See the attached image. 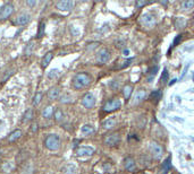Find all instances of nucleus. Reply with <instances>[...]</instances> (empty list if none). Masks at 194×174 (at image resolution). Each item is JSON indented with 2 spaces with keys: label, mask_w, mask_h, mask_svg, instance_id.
I'll list each match as a JSON object with an SVG mask.
<instances>
[{
  "label": "nucleus",
  "mask_w": 194,
  "mask_h": 174,
  "mask_svg": "<svg viewBox=\"0 0 194 174\" xmlns=\"http://www.w3.org/2000/svg\"><path fill=\"white\" fill-rule=\"evenodd\" d=\"M91 82L92 79H91L90 75H87V72H78L73 78V87L75 89L85 88L91 84Z\"/></svg>",
  "instance_id": "f257e3e1"
},
{
  "label": "nucleus",
  "mask_w": 194,
  "mask_h": 174,
  "mask_svg": "<svg viewBox=\"0 0 194 174\" xmlns=\"http://www.w3.org/2000/svg\"><path fill=\"white\" fill-rule=\"evenodd\" d=\"M45 146L47 149L54 152L58 151L60 147V138L57 135H48L45 139Z\"/></svg>",
  "instance_id": "f03ea898"
},
{
  "label": "nucleus",
  "mask_w": 194,
  "mask_h": 174,
  "mask_svg": "<svg viewBox=\"0 0 194 174\" xmlns=\"http://www.w3.org/2000/svg\"><path fill=\"white\" fill-rule=\"evenodd\" d=\"M150 154L155 157V159H160L164 155V148L161 147V145L158 144L157 142H151L148 146Z\"/></svg>",
  "instance_id": "7ed1b4c3"
},
{
  "label": "nucleus",
  "mask_w": 194,
  "mask_h": 174,
  "mask_svg": "<svg viewBox=\"0 0 194 174\" xmlns=\"http://www.w3.org/2000/svg\"><path fill=\"white\" fill-rule=\"evenodd\" d=\"M140 23L142 26L146 27V28H152L157 23V19L152 14H144V15L141 16Z\"/></svg>",
  "instance_id": "20e7f679"
},
{
  "label": "nucleus",
  "mask_w": 194,
  "mask_h": 174,
  "mask_svg": "<svg viewBox=\"0 0 194 174\" xmlns=\"http://www.w3.org/2000/svg\"><path fill=\"white\" fill-rule=\"evenodd\" d=\"M122 106V102L119 98H111V100L107 101L103 105V111L106 112H113V111H117L118 109H120Z\"/></svg>",
  "instance_id": "39448f33"
},
{
  "label": "nucleus",
  "mask_w": 194,
  "mask_h": 174,
  "mask_svg": "<svg viewBox=\"0 0 194 174\" xmlns=\"http://www.w3.org/2000/svg\"><path fill=\"white\" fill-rule=\"evenodd\" d=\"M103 142H105L107 146L109 147H113V146H117V145L120 142V135L119 132H113L109 133L103 139Z\"/></svg>",
  "instance_id": "423d86ee"
},
{
  "label": "nucleus",
  "mask_w": 194,
  "mask_h": 174,
  "mask_svg": "<svg viewBox=\"0 0 194 174\" xmlns=\"http://www.w3.org/2000/svg\"><path fill=\"white\" fill-rule=\"evenodd\" d=\"M81 102H82V105H83L85 109H92L93 106H94V104H96V97H94L91 93H87V94L82 97Z\"/></svg>",
  "instance_id": "0eeeda50"
},
{
  "label": "nucleus",
  "mask_w": 194,
  "mask_h": 174,
  "mask_svg": "<svg viewBox=\"0 0 194 174\" xmlns=\"http://www.w3.org/2000/svg\"><path fill=\"white\" fill-rule=\"evenodd\" d=\"M56 7L57 9H59L61 12H69L74 7V1H72V0H60L57 2Z\"/></svg>",
  "instance_id": "6e6552de"
},
{
  "label": "nucleus",
  "mask_w": 194,
  "mask_h": 174,
  "mask_svg": "<svg viewBox=\"0 0 194 174\" xmlns=\"http://www.w3.org/2000/svg\"><path fill=\"white\" fill-rule=\"evenodd\" d=\"M109 59H110V52L107 49H101L97 53V62L100 65H103V63L108 62Z\"/></svg>",
  "instance_id": "1a4fd4ad"
},
{
  "label": "nucleus",
  "mask_w": 194,
  "mask_h": 174,
  "mask_svg": "<svg viewBox=\"0 0 194 174\" xmlns=\"http://www.w3.org/2000/svg\"><path fill=\"white\" fill-rule=\"evenodd\" d=\"M14 12V7L10 3H6L5 6L0 8V19H6L12 15Z\"/></svg>",
  "instance_id": "9d476101"
},
{
  "label": "nucleus",
  "mask_w": 194,
  "mask_h": 174,
  "mask_svg": "<svg viewBox=\"0 0 194 174\" xmlns=\"http://www.w3.org/2000/svg\"><path fill=\"white\" fill-rule=\"evenodd\" d=\"M94 154V149L92 147H80L76 149V155L80 157H84V156H92Z\"/></svg>",
  "instance_id": "9b49d317"
},
{
  "label": "nucleus",
  "mask_w": 194,
  "mask_h": 174,
  "mask_svg": "<svg viewBox=\"0 0 194 174\" xmlns=\"http://www.w3.org/2000/svg\"><path fill=\"white\" fill-rule=\"evenodd\" d=\"M124 168L127 172H134L136 170V163L133 157H126L124 159Z\"/></svg>",
  "instance_id": "f8f14e48"
},
{
  "label": "nucleus",
  "mask_w": 194,
  "mask_h": 174,
  "mask_svg": "<svg viewBox=\"0 0 194 174\" xmlns=\"http://www.w3.org/2000/svg\"><path fill=\"white\" fill-rule=\"evenodd\" d=\"M31 19V16L29 14H21V15H18L16 17V21L15 23L17 25H26Z\"/></svg>",
  "instance_id": "ddd939ff"
},
{
  "label": "nucleus",
  "mask_w": 194,
  "mask_h": 174,
  "mask_svg": "<svg viewBox=\"0 0 194 174\" xmlns=\"http://www.w3.org/2000/svg\"><path fill=\"white\" fill-rule=\"evenodd\" d=\"M59 96H60V89L58 87H51L48 91L49 100H58Z\"/></svg>",
  "instance_id": "4468645a"
},
{
  "label": "nucleus",
  "mask_w": 194,
  "mask_h": 174,
  "mask_svg": "<svg viewBox=\"0 0 194 174\" xmlns=\"http://www.w3.org/2000/svg\"><path fill=\"white\" fill-rule=\"evenodd\" d=\"M81 132L84 136H90V135H92V133L96 132V129H94V127L91 126V124H84L83 127L81 128Z\"/></svg>",
  "instance_id": "2eb2a0df"
},
{
  "label": "nucleus",
  "mask_w": 194,
  "mask_h": 174,
  "mask_svg": "<svg viewBox=\"0 0 194 174\" xmlns=\"http://www.w3.org/2000/svg\"><path fill=\"white\" fill-rule=\"evenodd\" d=\"M116 119L115 118H109V119H107V120H105V121L102 122V128L103 129H107V130H109V129H113L115 126H116Z\"/></svg>",
  "instance_id": "dca6fc26"
},
{
  "label": "nucleus",
  "mask_w": 194,
  "mask_h": 174,
  "mask_svg": "<svg viewBox=\"0 0 194 174\" xmlns=\"http://www.w3.org/2000/svg\"><path fill=\"white\" fill-rule=\"evenodd\" d=\"M52 58H54V53L52 52L45 53V57H43V59H42V67H43V68H47L49 66V63L51 62V60H52Z\"/></svg>",
  "instance_id": "f3484780"
},
{
  "label": "nucleus",
  "mask_w": 194,
  "mask_h": 174,
  "mask_svg": "<svg viewBox=\"0 0 194 174\" xmlns=\"http://www.w3.org/2000/svg\"><path fill=\"white\" fill-rule=\"evenodd\" d=\"M132 92H133V86L129 85V84H127V85H125L123 87L122 93H123V95H124V98H125V100H128V98L131 97Z\"/></svg>",
  "instance_id": "a211bd4d"
},
{
  "label": "nucleus",
  "mask_w": 194,
  "mask_h": 174,
  "mask_svg": "<svg viewBox=\"0 0 194 174\" xmlns=\"http://www.w3.org/2000/svg\"><path fill=\"white\" fill-rule=\"evenodd\" d=\"M21 136H22V131H21V130H19V129L14 130V131H13V132L8 136V142H16L17 139L21 138Z\"/></svg>",
  "instance_id": "6ab92c4d"
},
{
  "label": "nucleus",
  "mask_w": 194,
  "mask_h": 174,
  "mask_svg": "<svg viewBox=\"0 0 194 174\" xmlns=\"http://www.w3.org/2000/svg\"><path fill=\"white\" fill-rule=\"evenodd\" d=\"M146 96V92L144 91V89H139L138 92H136V94H135V103H140V102H142V101L145 98Z\"/></svg>",
  "instance_id": "aec40b11"
},
{
  "label": "nucleus",
  "mask_w": 194,
  "mask_h": 174,
  "mask_svg": "<svg viewBox=\"0 0 194 174\" xmlns=\"http://www.w3.org/2000/svg\"><path fill=\"white\" fill-rule=\"evenodd\" d=\"M170 166H171V163H170V157H168V159H166L165 163L161 165V168H160V171H159L158 174H166L170 170Z\"/></svg>",
  "instance_id": "412c9836"
},
{
  "label": "nucleus",
  "mask_w": 194,
  "mask_h": 174,
  "mask_svg": "<svg viewBox=\"0 0 194 174\" xmlns=\"http://www.w3.org/2000/svg\"><path fill=\"white\" fill-rule=\"evenodd\" d=\"M194 7V1L193 0H185V1H182L181 2V8L183 10H191Z\"/></svg>",
  "instance_id": "4be33fe9"
},
{
  "label": "nucleus",
  "mask_w": 194,
  "mask_h": 174,
  "mask_svg": "<svg viewBox=\"0 0 194 174\" xmlns=\"http://www.w3.org/2000/svg\"><path fill=\"white\" fill-rule=\"evenodd\" d=\"M55 111H54V107L52 106H47L45 110H43V112H42V115H43V118H51V115L54 114Z\"/></svg>",
  "instance_id": "5701e85b"
},
{
  "label": "nucleus",
  "mask_w": 194,
  "mask_h": 174,
  "mask_svg": "<svg viewBox=\"0 0 194 174\" xmlns=\"http://www.w3.org/2000/svg\"><path fill=\"white\" fill-rule=\"evenodd\" d=\"M158 72V66H153V67H151V68L149 69V75L150 77L148 78V82H151V80L153 79V77L155 76V74Z\"/></svg>",
  "instance_id": "b1692460"
},
{
  "label": "nucleus",
  "mask_w": 194,
  "mask_h": 174,
  "mask_svg": "<svg viewBox=\"0 0 194 174\" xmlns=\"http://www.w3.org/2000/svg\"><path fill=\"white\" fill-rule=\"evenodd\" d=\"M161 97V91L160 89H157V91H153L150 95V100L152 101H158L159 98Z\"/></svg>",
  "instance_id": "393cba45"
},
{
  "label": "nucleus",
  "mask_w": 194,
  "mask_h": 174,
  "mask_svg": "<svg viewBox=\"0 0 194 174\" xmlns=\"http://www.w3.org/2000/svg\"><path fill=\"white\" fill-rule=\"evenodd\" d=\"M54 117H55V120L56 121H61L64 119V113H63V111L61 110H59V109H57L56 111H55V113H54Z\"/></svg>",
  "instance_id": "a878e982"
},
{
  "label": "nucleus",
  "mask_w": 194,
  "mask_h": 174,
  "mask_svg": "<svg viewBox=\"0 0 194 174\" xmlns=\"http://www.w3.org/2000/svg\"><path fill=\"white\" fill-rule=\"evenodd\" d=\"M33 118V111L31 109H29L25 112V114H24V117H23V122H27V121H30L31 119Z\"/></svg>",
  "instance_id": "bb28decb"
},
{
  "label": "nucleus",
  "mask_w": 194,
  "mask_h": 174,
  "mask_svg": "<svg viewBox=\"0 0 194 174\" xmlns=\"http://www.w3.org/2000/svg\"><path fill=\"white\" fill-rule=\"evenodd\" d=\"M41 100H42V93H36L35 94V96L33 97V105H39L40 104V102H41Z\"/></svg>",
  "instance_id": "cd10ccee"
},
{
  "label": "nucleus",
  "mask_w": 194,
  "mask_h": 174,
  "mask_svg": "<svg viewBox=\"0 0 194 174\" xmlns=\"http://www.w3.org/2000/svg\"><path fill=\"white\" fill-rule=\"evenodd\" d=\"M59 102L60 103H69V102H72V97L68 95H63V96H60Z\"/></svg>",
  "instance_id": "c85d7f7f"
},
{
  "label": "nucleus",
  "mask_w": 194,
  "mask_h": 174,
  "mask_svg": "<svg viewBox=\"0 0 194 174\" xmlns=\"http://www.w3.org/2000/svg\"><path fill=\"white\" fill-rule=\"evenodd\" d=\"M40 28L38 32V37H42V35L45 34V23H40Z\"/></svg>",
  "instance_id": "c756f323"
},
{
  "label": "nucleus",
  "mask_w": 194,
  "mask_h": 174,
  "mask_svg": "<svg viewBox=\"0 0 194 174\" xmlns=\"http://www.w3.org/2000/svg\"><path fill=\"white\" fill-rule=\"evenodd\" d=\"M161 82L162 83H166L167 82V79H168V71H167V69H164V71H162V75H161Z\"/></svg>",
  "instance_id": "7c9ffc66"
},
{
  "label": "nucleus",
  "mask_w": 194,
  "mask_h": 174,
  "mask_svg": "<svg viewBox=\"0 0 194 174\" xmlns=\"http://www.w3.org/2000/svg\"><path fill=\"white\" fill-rule=\"evenodd\" d=\"M57 75H58V69H52V70L48 74V77L52 79V78H55V77L57 76Z\"/></svg>",
  "instance_id": "2f4dec72"
},
{
  "label": "nucleus",
  "mask_w": 194,
  "mask_h": 174,
  "mask_svg": "<svg viewBox=\"0 0 194 174\" xmlns=\"http://www.w3.org/2000/svg\"><path fill=\"white\" fill-rule=\"evenodd\" d=\"M148 1H142V0H138L136 2H135V6L138 7V8H140V7H143L145 6V5H148Z\"/></svg>",
  "instance_id": "473e14b6"
},
{
  "label": "nucleus",
  "mask_w": 194,
  "mask_h": 174,
  "mask_svg": "<svg viewBox=\"0 0 194 174\" xmlns=\"http://www.w3.org/2000/svg\"><path fill=\"white\" fill-rule=\"evenodd\" d=\"M181 40H182V35H178L177 36V38H175V41H174V45H177L181 42Z\"/></svg>",
  "instance_id": "72a5a7b5"
},
{
  "label": "nucleus",
  "mask_w": 194,
  "mask_h": 174,
  "mask_svg": "<svg viewBox=\"0 0 194 174\" xmlns=\"http://www.w3.org/2000/svg\"><path fill=\"white\" fill-rule=\"evenodd\" d=\"M26 5H29V6H35V5H36V1H35V0H32V1H31V0H27V1H26Z\"/></svg>",
  "instance_id": "f704fd0d"
},
{
  "label": "nucleus",
  "mask_w": 194,
  "mask_h": 174,
  "mask_svg": "<svg viewBox=\"0 0 194 174\" xmlns=\"http://www.w3.org/2000/svg\"><path fill=\"white\" fill-rule=\"evenodd\" d=\"M36 130H38V124H36V123H33V124H32V132H35Z\"/></svg>",
  "instance_id": "c9c22d12"
},
{
  "label": "nucleus",
  "mask_w": 194,
  "mask_h": 174,
  "mask_svg": "<svg viewBox=\"0 0 194 174\" xmlns=\"http://www.w3.org/2000/svg\"><path fill=\"white\" fill-rule=\"evenodd\" d=\"M3 121H0V131H1V130H3Z\"/></svg>",
  "instance_id": "e433bc0d"
},
{
  "label": "nucleus",
  "mask_w": 194,
  "mask_h": 174,
  "mask_svg": "<svg viewBox=\"0 0 194 174\" xmlns=\"http://www.w3.org/2000/svg\"><path fill=\"white\" fill-rule=\"evenodd\" d=\"M124 56H128V50L124 51Z\"/></svg>",
  "instance_id": "4c0bfd02"
},
{
  "label": "nucleus",
  "mask_w": 194,
  "mask_h": 174,
  "mask_svg": "<svg viewBox=\"0 0 194 174\" xmlns=\"http://www.w3.org/2000/svg\"><path fill=\"white\" fill-rule=\"evenodd\" d=\"M175 82H177V80H176V79H173V80H171V83H170L169 85H173V84L175 83Z\"/></svg>",
  "instance_id": "58836bf2"
},
{
  "label": "nucleus",
  "mask_w": 194,
  "mask_h": 174,
  "mask_svg": "<svg viewBox=\"0 0 194 174\" xmlns=\"http://www.w3.org/2000/svg\"><path fill=\"white\" fill-rule=\"evenodd\" d=\"M193 24H194V22H193Z\"/></svg>",
  "instance_id": "ea45409f"
}]
</instances>
